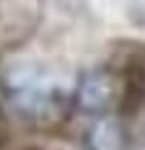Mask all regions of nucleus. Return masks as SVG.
Listing matches in <instances>:
<instances>
[{
  "mask_svg": "<svg viewBox=\"0 0 145 150\" xmlns=\"http://www.w3.org/2000/svg\"><path fill=\"white\" fill-rule=\"evenodd\" d=\"M111 98H113V76L103 67L81 74L76 89H74V106L81 113L101 116L111 106Z\"/></svg>",
  "mask_w": 145,
  "mask_h": 150,
  "instance_id": "obj_2",
  "label": "nucleus"
},
{
  "mask_svg": "<svg viewBox=\"0 0 145 150\" xmlns=\"http://www.w3.org/2000/svg\"><path fill=\"white\" fill-rule=\"evenodd\" d=\"M0 91L8 108L25 121H47L62 106V84L49 67L12 59L0 69Z\"/></svg>",
  "mask_w": 145,
  "mask_h": 150,
  "instance_id": "obj_1",
  "label": "nucleus"
},
{
  "mask_svg": "<svg viewBox=\"0 0 145 150\" xmlns=\"http://www.w3.org/2000/svg\"><path fill=\"white\" fill-rule=\"evenodd\" d=\"M84 150H130L128 126L118 116H98L84 133Z\"/></svg>",
  "mask_w": 145,
  "mask_h": 150,
  "instance_id": "obj_3",
  "label": "nucleus"
}]
</instances>
